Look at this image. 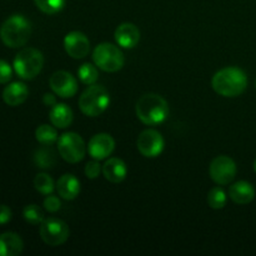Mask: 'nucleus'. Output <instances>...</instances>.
<instances>
[{
  "label": "nucleus",
  "mask_w": 256,
  "mask_h": 256,
  "mask_svg": "<svg viewBox=\"0 0 256 256\" xmlns=\"http://www.w3.org/2000/svg\"><path fill=\"white\" fill-rule=\"evenodd\" d=\"M212 86L215 92L222 96H239L246 90L248 76L239 68H224L214 74L212 79Z\"/></svg>",
  "instance_id": "obj_1"
},
{
  "label": "nucleus",
  "mask_w": 256,
  "mask_h": 256,
  "mask_svg": "<svg viewBox=\"0 0 256 256\" xmlns=\"http://www.w3.org/2000/svg\"><path fill=\"white\" fill-rule=\"evenodd\" d=\"M135 112L140 122L149 126L159 125L166 120L169 115V104L160 95L149 92L138 100Z\"/></svg>",
  "instance_id": "obj_2"
},
{
  "label": "nucleus",
  "mask_w": 256,
  "mask_h": 256,
  "mask_svg": "<svg viewBox=\"0 0 256 256\" xmlns=\"http://www.w3.org/2000/svg\"><path fill=\"white\" fill-rule=\"evenodd\" d=\"M32 34V25L29 20L20 14L12 15L2 22L0 28V39L6 46H24Z\"/></svg>",
  "instance_id": "obj_3"
},
{
  "label": "nucleus",
  "mask_w": 256,
  "mask_h": 256,
  "mask_svg": "<svg viewBox=\"0 0 256 256\" xmlns=\"http://www.w3.org/2000/svg\"><path fill=\"white\" fill-rule=\"evenodd\" d=\"M110 104V95L102 85H89L79 98V108L86 116L95 118L108 109Z\"/></svg>",
  "instance_id": "obj_4"
},
{
  "label": "nucleus",
  "mask_w": 256,
  "mask_h": 256,
  "mask_svg": "<svg viewBox=\"0 0 256 256\" xmlns=\"http://www.w3.org/2000/svg\"><path fill=\"white\" fill-rule=\"evenodd\" d=\"M44 66L42 52L35 48H24L14 59V70L19 78L32 80L40 74Z\"/></svg>",
  "instance_id": "obj_5"
},
{
  "label": "nucleus",
  "mask_w": 256,
  "mask_h": 256,
  "mask_svg": "<svg viewBox=\"0 0 256 256\" xmlns=\"http://www.w3.org/2000/svg\"><path fill=\"white\" fill-rule=\"evenodd\" d=\"M92 60L100 70L106 72H116L124 66V54L122 50L110 42L96 45L92 52Z\"/></svg>",
  "instance_id": "obj_6"
},
{
  "label": "nucleus",
  "mask_w": 256,
  "mask_h": 256,
  "mask_svg": "<svg viewBox=\"0 0 256 256\" xmlns=\"http://www.w3.org/2000/svg\"><path fill=\"white\" fill-rule=\"evenodd\" d=\"M58 150L62 159L70 164H76L84 159L86 145L82 138L76 132H64L58 139Z\"/></svg>",
  "instance_id": "obj_7"
},
{
  "label": "nucleus",
  "mask_w": 256,
  "mask_h": 256,
  "mask_svg": "<svg viewBox=\"0 0 256 256\" xmlns=\"http://www.w3.org/2000/svg\"><path fill=\"white\" fill-rule=\"evenodd\" d=\"M40 238L49 246H59L69 239L70 230L66 222L56 218L45 219L40 224Z\"/></svg>",
  "instance_id": "obj_8"
},
{
  "label": "nucleus",
  "mask_w": 256,
  "mask_h": 256,
  "mask_svg": "<svg viewBox=\"0 0 256 256\" xmlns=\"http://www.w3.org/2000/svg\"><path fill=\"white\" fill-rule=\"evenodd\" d=\"M209 174L218 185H228L236 176V164L230 156L220 155L210 162Z\"/></svg>",
  "instance_id": "obj_9"
},
{
  "label": "nucleus",
  "mask_w": 256,
  "mask_h": 256,
  "mask_svg": "<svg viewBox=\"0 0 256 256\" xmlns=\"http://www.w3.org/2000/svg\"><path fill=\"white\" fill-rule=\"evenodd\" d=\"M138 150L145 158H156L162 152L165 142L162 135L158 130L146 129L140 132L138 138Z\"/></svg>",
  "instance_id": "obj_10"
},
{
  "label": "nucleus",
  "mask_w": 256,
  "mask_h": 256,
  "mask_svg": "<svg viewBox=\"0 0 256 256\" xmlns=\"http://www.w3.org/2000/svg\"><path fill=\"white\" fill-rule=\"evenodd\" d=\"M49 85L54 94L62 98V99L72 98L78 92L76 79H75V76H72V74H70L69 72H65V70L55 72L50 76Z\"/></svg>",
  "instance_id": "obj_11"
},
{
  "label": "nucleus",
  "mask_w": 256,
  "mask_h": 256,
  "mask_svg": "<svg viewBox=\"0 0 256 256\" xmlns=\"http://www.w3.org/2000/svg\"><path fill=\"white\" fill-rule=\"evenodd\" d=\"M115 149V140L112 136L106 132H100V134L94 135L90 139L89 145H88V150L92 159L102 160L106 159L108 156L112 154Z\"/></svg>",
  "instance_id": "obj_12"
},
{
  "label": "nucleus",
  "mask_w": 256,
  "mask_h": 256,
  "mask_svg": "<svg viewBox=\"0 0 256 256\" xmlns=\"http://www.w3.org/2000/svg\"><path fill=\"white\" fill-rule=\"evenodd\" d=\"M65 52L72 59H82L90 52V42L82 32H70L64 39Z\"/></svg>",
  "instance_id": "obj_13"
},
{
  "label": "nucleus",
  "mask_w": 256,
  "mask_h": 256,
  "mask_svg": "<svg viewBox=\"0 0 256 256\" xmlns=\"http://www.w3.org/2000/svg\"><path fill=\"white\" fill-rule=\"evenodd\" d=\"M114 36L119 46L132 49L140 40V30L132 22H122L116 28Z\"/></svg>",
  "instance_id": "obj_14"
},
{
  "label": "nucleus",
  "mask_w": 256,
  "mask_h": 256,
  "mask_svg": "<svg viewBox=\"0 0 256 256\" xmlns=\"http://www.w3.org/2000/svg\"><path fill=\"white\" fill-rule=\"evenodd\" d=\"M28 96H29V89L22 82H12L2 90V100L9 106H19L26 102Z\"/></svg>",
  "instance_id": "obj_15"
},
{
  "label": "nucleus",
  "mask_w": 256,
  "mask_h": 256,
  "mask_svg": "<svg viewBox=\"0 0 256 256\" xmlns=\"http://www.w3.org/2000/svg\"><path fill=\"white\" fill-rule=\"evenodd\" d=\"M102 175L106 180L114 184L124 182L128 175L126 164L119 158H110L102 166Z\"/></svg>",
  "instance_id": "obj_16"
},
{
  "label": "nucleus",
  "mask_w": 256,
  "mask_h": 256,
  "mask_svg": "<svg viewBox=\"0 0 256 256\" xmlns=\"http://www.w3.org/2000/svg\"><path fill=\"white\" fill-rule=\"evenodd\" d=\"M229 198L235 204L246 205L254 200L255 189L250 182L242 180L230 186Z\"/></svg>",
  "instance_id": "obj_17"
},
{
  "label": "nucleus",
  "mask_w": 256,
  "mask_h": 256,
  "mask_svg": "<svg viewBox=\"0 0 256 256\" xmlns=\"http://www.w3.org/2000/svg\"><path fill=\"white\" fill-rule=\"evenodd\" d=\"M59 196L64 200H74L80 194V182L72 174H64L56 182Z\"/></svg>",
  "instance_id": "obj_18"
},
{
  "label": "nucleus",
  "mask_w": 256,
  "mask_h": 256,
  "mask_svg": "<svg viewBox=\"0 0 256 256\" xmlns=\"http://www.w3.org/2000/svg\"><path fill=\"white\" fill-rule=\"evenodd\" d=\"M24 249V242L16 232H8L0 235V256H18Z\"/></svg>",
  "instance_id": "obj_19"
},
{
  "label": "nucleus",
  "mask_w": 256,
  "mask_h": 256,
  "mask_svg": "<svg viewBox=\"0 0 256 256\" xmlns=\"http://www.w3.org/2000/svg\"><path fill=\"white\" fill-rule=\"evenodd\" d=\"M49 118L52 124L55 128H59V129H65V128L69 126L72 122L74 119V114H72V110L64 102H60V104H55L54 106L50 109Z\"/></svg>",
  "instance_id": "obj_20"
},
{
  "label": "nucleus",
  "mask_w": 256,
  "mask_h": 256,
  "mask_svg": "<svg viewBox=\"0 0 256 256\" xmlns=\"http://www.w3.org/2000/svg\"><path fill=\"white\" fill-rule=\"evenodd\" d=\"M34 162L40 169H52L56 164V155L49 145H44L35 152Z\"/></svg>",
  "instance_id": "obj_21"
},
{
  "label": "nucleus",
  "mask_w": 256,
  "mask_h": 256,
  "mask_svg": "<svg viewBox=\"0 0 256 256\" xmlns=\"http://www.w3.org/2000/svg\"><path fill=\"white\" fill-rule=\"evenodd\" d=\"M35 138L42 145H52L58 140L56 129L48 124H42L35 130Z\"/></svg>",
  "instance_id": "obj_22"
},
{
  "label": "nucleus",
  "mask_w": 256,
  "mask_h": 256,
  "mask_svg": "<svg viewBox=\"0 0 256 256\" xmlns=\"http://www.w3.org/2000/svg\"><path fill=\"white\" fill-rule=\"evenodd\" d=\"M78 76L82 80V84L85 85H92L96 82L99 79V72H98L96 65H92L90 62H85L82 66L78 69Z\"/></svg>",
  "instance_id": "obj_23"
},
{
  "label": "nucleus",
  "mask_w": 256,
  "mask_h": 256,
  "mask_svg": "<svg viewBox=\"0 0 256 256\" xmlns=\"http://www.w3.org/2000/svg\"><path fill=\"white\" fill-rule=\"evenodd\" d=\"M208 204L212 209L220 210L226 204V194L220 186H215L208 192Z\"/></svg>",
  "instance_id": "obj_24"
},
{
  "label": "nucleus",
  "mask_w": 256,
  "mask_h": 256,
  "mask_svg": "<svg viewBox=\"0 0 256 256\" xmlns=\"http://www.w3.org/2000/svg\"><path fill=\"white\" fill-rule=\"evenodd\" d=\"M34 186L42 195H50L55 189L54 180L52 179L50 175L45 174V172H40V174H38L35 176Z\"/></svg>",
  "instance_id": "obj_25"
},
{
  "label": "nucleus",
  "mask_w": 256,
  "mask_h": 256,
  "mask_svg": "<svg viewBox=\"0 0 256 256\" xmlns=\"http://www.w3.org/2000/svg\"><path fill=\"white\" fill-rule=\"evenodd\" d=\"M22 216H24L25 222L32 225H40L45 220L42 210L35 204L26 205L22 210Z\"/></svg>",
  "instance_id": "obj_26"
},
{
  "label": "nucleus",
  "mask_w": 256,
  "mask_h": 256,
  "mask_svg": "<svg viewBox=\"0 0 256 256\" xmlns=\"http://www.w3.org/2000/svg\"><path fill=\"white\" fill-rule=\"evenodd\" d=\"M34 2L39 10H42L45 14L52 15L62 12L66 0H34Z\"/></svg>",
  "instance_id": "obj_27"
},
{
  "label": "nucleus",
  "mask_w": 256,
  "mask_h": 256,
  "mask_svg": "<svg viewBox=\"0 0 256 256\" xmlns=\"http://www.w3.org/2000/svg\"><path fill=\"white\" fill-rule=\"evenodd\" d=\"M100 172H102V168L99 164V160L94 159L85 165V175H86L88 179H96L100 175Z\"/></svg>",
  "instance_id": "obj_28"
},
{
  "label": "nucleus",
  "mask_w": 256,
  "mask_h": 256,
  "mask_svg": "<svg viewBox=\"0 0 256 256\" xmlns=\"http://www.w3.org/2000/svg\"><path fill=\"white\" fill-rule=\"evenodd\" d=\"M42 205H44V208L46 212H59L60 208H62V202H60V199L58 196H54V195L50 194L45 198Z\"/></svg>",
  "instance_id": "obj_29"
},
{
  "label": "nucleus",
  "mask_w": 256,
  "mask_h": 256,
  "mask_svg": "<svg viewBox=\"0 0 256 256\" xmlns=\"http://www.w3.org/2000/svg\"><path fill=\"white\" fill-rule=\"evenodd\" d=\"M12 76V69L5 60L0 59V84H6Z\"/></svg>",
  "instance_id": "obj_30"
},
{
  "label": "nucleus",
  "mask_w": 256,
  "mask_h": 256,
  "mask_svg": "<svg viewBox=\"0 0 256 256\" xmlns=\"http://www.w3.org/2000/svg\"><path fill=\"white\" fill-rule=\"evenodd\" d=\"M12 210L6 205H0V225H4L12 220Z\"/></svg>",
  "instance_id": "obj_31"
},
{
  "label": "nucleus",
  "mask_w": 256,
  "mask_h": 256,
  "mask_svg": "<svg viewBox=\"0 0 256 256\" xmlns=\"http://www.w3.org/2000/svg\"><path fill=\"white\" fill-rule=\"evenodd\" d=\"M42 102H44L46 106L52 108L55 104H56V98L54 96V94H49V92H46V94L42 96Z\"/></svg>",
  "instance_id": "obj_32"
},
{
  "label": "nucleus",
  "mask_w": 256,
  "mask_h": 256,
  "mask_svg": "<svg viewBox=\"0 0 256 256\" xmlns=\"http://www.w3.org/2000/svg\"><path fill=\"white\" fill-rule=\"evenodd\" d=\"M254 170H255V172H256V159H255V162H254Z\"/></svg>",
  "instance_id": "obj_33"
},
{
  "label": "nucleus",
  "mask_w": 256,
  "mask_h": 256,
  "mask_svg": "<svg viewBox=\"0 0 256 256\" xmlns=\"http://www.w3.org/2000/svg\"><path fill=\"white\" fill-rule=\"evenodd\" d=\"M255 86H256V80H255Z\"/></svg>",
  "instance_id": "obj_34"
}]
</instances>
